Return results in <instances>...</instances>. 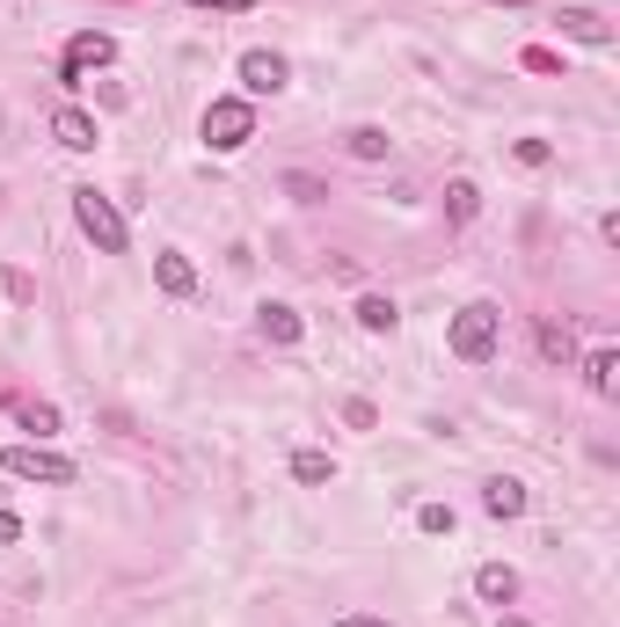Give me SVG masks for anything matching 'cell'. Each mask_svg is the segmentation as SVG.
I'll return each mask as SVG.
<instances>
[{"label": "cell", "instance_id": "3", "mask_svg": "<svg viewBox=\"0 0 620 627\" xmlns=\"http://www.w3.org/2000/svg\"><path fill=\"white\" fill-rule=\"evenodd\" d=\"M73 219H81V234H89L103 256H124V241H132V234H124V212L110 205L103 191H73Z\"/></svg>", "mask_w": 620, "mask_h": 627}, {"label": "cell", "instance_id": "21", "mask_svg": "<svg viewBox=\"0 0 620 627\" xmlns=\"http://www.w3.org/2000/svg\"><path fill=\"white\" fill-rule=\"evenodd\" d=\"M512 154H518V168H548V161H555V146H548V140H518Z\"/></svg>", "mask_w": 620, "mask_h": 627}, {"label": "cell", "instance_id": "24", "mask_svg": "<svg viewBox=\"0 0 620 627\" xmlns=\"http://www.w3.org/2000/svg\"><path fill=\"white\" fill-rule=\"evenodd\" d=\"M190 8H219V16H248L256 0H190Z\"/></svg>", "mask_w": 620, "mask_h": 627}, {"label": "cell", "instance_id": "19", "mask_svg": "<svg viewBox=\"0 0 620 627\" xmlns=\"http://www.w3.org/2000/svg\"><path fill=\"white\" fill-rule=\"evenodd\" d=\"M0 292L16 299V307H37V285H30V278H22L16 263H0Z\"/></svg>", "mask_w": 620, "mask_h": 627}, {"label": "cell", "instance_id": "14", "mask_svg": "<svg viewBox=\"0 0 620 627\" xmlns=\"http://www.w3.org/2000/svg\"><path fill=\"white\" fill-rule=\"evenodd\" d=\"M394 321H402V307H394V299H388V292H365V299H358V329H372V336H388V329H394Z\"/></svg>", "mask_w": 620, "mask_h": 627}, {"label": "cell", "instance_id": "5", "mask_svg": "<svg viewBox=\"0 0 620 627\" xmlns=\"http://www.w3.org/2000/svg\"><path fill=\"white\" fill-rule=\"evenodd\" d=\"M110 59H117V37H110V30H81V37L66 44V66H59V81L81 88V73H89V66H110Z\"/></svg>", "mask_w": 620, "mask_h": 627}, {"label": "cell", "instance_id": "16", "mask_svg": "<svg viewBox=\"0 0 620 627\" xmlns=\"http://www.w3.org/2000/svg\"><path fill=\"white\" fill-rule=\"evenodd\" d=\"M585 380H591V394H620V358H613V350H591Z\"/></svg>", "mask_w": 620, "mask_h": 627}, {"label": "cell", "instance_id": "22", "mask_svg": "<svg viewBox=\"0 0 620 627\" xmlns=\"http://www.w3.org/2000/svg\"><path fill=\"white\" fill-rule=\"evenodd\" d=\"M343 423H351V431H372V423H380V409H372L365 394H351V401H343Z\"/></svg>", "mask_w": 620, "mask_h": 627}, {"label": "cell", "instance_id": "15", "mask_svg": "<svg viewBox=\"0 0 620 627\" xmlns=\"http://www.w3.org/2000/svg\"><path fill=\"white\" fill-rule=\"evenodd\" d=\"M343 146H351V161H388V154H394V140L380 132V124H358V132H351Z\"/></svg>", "mask_w": 620, "mask_h": 627}, {"label": "cell", "instance_id": "20", "mask_svg": "<svg viewBox=\"0 0 620 627\" xmlns=\"http://www.w3.org/2000/svg\"><path fill=\"white\" fill-rule=\"evenodd\" d=\"M22 423H30L37 438H52L59 431V409H52V401H22Z\"/></svg>", "mask_w": 620, "mask_h": 627}, {"label": "cell", "instance_id": "28", "mask_svg": "<svg viewBox=\"0 0 620 627\" xmlns=\"http://www.w3.org/2000/svg\"><path fill=\"white\" fill-rule=\"evenodd\" d=\"M496 8H526V0H496Z\"/></svg>", "mask_w": 620, "mask_h": 627}, {"label": "cell", "instance_id": "7", "mask_svg": "<svg viewBox=\"0 0 620 627\" xmlns=\"http://www.w3.org/2000/svg\"><path fill=\"white\" fill-rule=\"evenodd\" d=\"M52 140L59 146H66V154H95V140H103V132H95V117H89V110H52Z\"/></svg>", "mask_w": 620, "mask_h": 627}, {"label": "cell", "instance_id": "27", "mask_svg": "<svg viewBox=\"0 0 620 627\" xmlns=\"http://www.w3.org/2000/svg\"><path fill=\"white\" fill-rule=\"evenodd\" d=\"M496 627H533V620H526V613H504V620H496Z\"/></svg>", "mask_w": 620, "mask_h": 627}, {"label": "cell", "instance_id": "13", "mask_svg": "<svg viewBox=\"0 0 620 627\" xmlns=\"http://www.w3.org/2000/svg\"><path fill=\"white\" fill-rule=\"evenodd\" d=\"M562 37H577V44H613L599 8H562Z\"/></svg>", "mask_w": 620, "mask_h": 627}, {"label": "cell", "instance_id": "25", "mask_svg": "<svg viewBox=\"0 0 620 627\" xmlns=\"http://www.w3.org/2000/svg\"><path fill=\"white\" fill-rule=\"evenodd\" d=\"M22 541V518H16V511H0V547H16Z\"/></svg>", "mask_w": 620, "mask_h": 627}, {"label": "cell", "instance_id": "4", "mask_svg": "<svg viewBox=\"0 0 620 627\" xmlns=\"http://www.w3.org/2000/svg\"><path fill=\"white\" fill-rule=\"evenodd\" d=\"M0 467L16 474V482H44V489H66L73 482V460L52 453V445H8V453H0Z\"/></svg>", "mask_w": 620, "mask_h": 627}, {"label": "cell", "instance_id": "17", "mask_svg": "<svg viewBox=\"0 0 620 627\" xmlns=\"http://www.w3.org/2000/svg\"><path fill=\"white\" fill-rule=\"evenodd\" d=\"M540 358H548V366H569V358H577V336H569L562 321H540Z\"/></svg>", "mask_w": 620, "mask_h": 627}, {"label": "cell", "instance_id": "8", "mask_svg": "<svg viewBox=\"0 0 620 627\" xmlns=\"http://www.w3.org/2000/svg\"><path fill=\"white\" fill-rule=\"evenodd\" d=\"M256 329H264V343L292 350V343L307 336V321H300V307H285V299H270V307H256Z\"/></svg>", "mask_w": 620, "mask_h": 627}, {"label": "cell", "instance_id": "26", "mask_svg": "<svg viewBox=\"0 0 620 627\" xmlns=\"http://www.w3.org/2000/svg\"><path fill=\"white\" fill-rule=\"evenodd\" d=\"M337 627H394V620H380V613H343Z\"/></svg>", "mask_w": 620, "mask_h": 627}, {"label": "cell", "instance_id": "9", "mask_svg": "<svg viewBox=\"0 0 620 627\" xmlns=\"http://www.w3.org/2000/svg\"><path fill=\"white\" fill-rule=\"evenodd\" d=\"M154 278H161V292H168V299H190L197 292L190 256H176V248H161V256H154Z\"/></svg>", "mask_w": 620, "mask_h": 627}, {"label": "cell", "instance_id": "2", "mask_svg": "<svg viewBox=\"0 0 620 627\" xmlns=\"http://www.w3.org/2000/svg\"><path fill=\"white\" fill-rule=\"evenodd\" d=\"M205 146L213 154H241L248 140H256V103H241V95H219V103H205Z\"/></svg>", "mask_w": 620, "mask_h": 627}, {"label": "cell", "instance_id": "18", "mask_svg": "<svg viewBox=\"0 0 620 627\" xmlns=\"http://www.w3.org/2000/svg\"><path fill=\"white\" fill-rule=\"evenodd\" d=\"M292 474H300L307 489H314V482H337V460H329V453H314V445H307V453H292Z\"/></svg>", "mask_w": 620, "mask_h": 627}, {"label": "cell", "instance_id": "11", "mask_svg": "<svg viewBox=\"0 0 620 627\" xmlns=\"http://www.w3.org/2000/svg\"><path fill=\"white\" fill-rule=\"evenodd\" d=\"M475 212H482V183H475V175H453V183H445V219L467 227Z\"/></svg>", "mask_w": 620, "mask_h": 627}, {"label": "cell", "instance_id": "12", "mask_svg": "<svg viewBox=\"0 0 620 627\" xmlns=\"http://www.w3.org/2000/svg\"><path fill=\"white\" fill-rule=\"evenodd\" d=\"M482 511H489V518H518V511H526V482H512V474H496V482L482 489Z\"/></svg>", "mask_w": 620, "mask_h": 627}, {"label": "cell", "instance_id": "10", "mask_svg": "<svg viewBox=\"0 0 620 627\" xmlns=\"http://www.w3.org/2000/svg\"><path fill=\"white\" fill-rule=\"evenodd\" d=\"M475 592H482V606L504 613V606L518 598V569H504V562H482V569H475Z\"/></svg>", "mask_w": 620, "mask_h": 627}, {"label": "cell", "instance_id": "6", "mask_svg": "<svg viewBox=\"0 0 620 627\" xmlns=\"http://www.w3.org/2000/svg\"><path fill=\"white\" fill-rule=\"evenodd\" d=\"M241 88L248 95H285L292 88V66L278 52H241Z\"/></svg>", "mask_w": 620, "mask_h": 627}, {"label": "cell", "instance_id": "1", "mask_svg": "<svg viewBox=\"0 0 620 627\" xmlns=\"http://www.w3.org/2000/svg\"><path fill=\"white\" fill-rule=\"evenodd\" d=\"M445 343H453V358H461V366H489L496 343H504V314H496L489 299H467V307L453 314Z\"/></svg>", "mask_w": 620, "mask_h": 627}, {"label": "cell", "instance_id": "23", "mask_svg": "<svg viewBox=\"0 0 620 627\" xmlns=\"http://www.w3.org/2000/svg\"><path fill=\"white\" fill-rule=\"evenodd\" d=\"M416 525H424V533H453V504H424Z\"/></svg>", "mask_w": 620, "mask_h": 627}]
</instances>
